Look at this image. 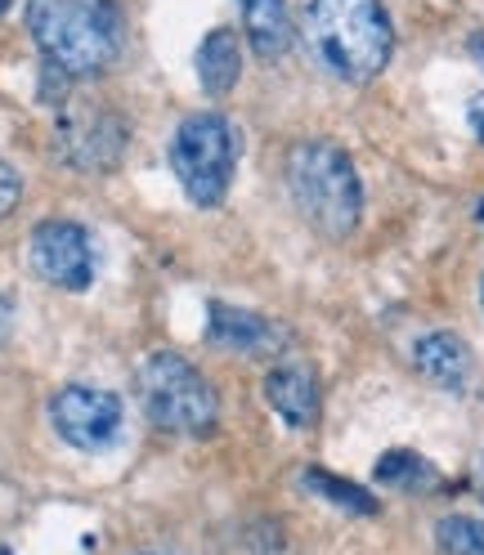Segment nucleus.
<instances>
[{"label":"nucleus","mask_w":484,"mask_h":555,"mask_svg":"<svg viewBox=\"0 0 484 555\" xmlns=\"http://www.w3.org/2000/svg\"><path fill=\"white\" fill-rule=\"evenodd\" d=\"M27 31L46 63L67 77L103 73L126 46L117 0H27Z\"/></svg>","instance_id":"f257e3e1"},{"label":"nucleus","mask_w":484,"mask_h":555,"mask_svg":"<svg viewBox=\"0 0 484 555\" xmlns=\"http://www.w3.org/2000/svg\"><path fill=\"white\" fill-rule=\"evenodd\" d=\"M305 41L336 81L364 86L391 63L395 27L382 0H309Z\"/></svg>","instance_id":"f03ea898"},{"label":"nucleus","mask_w":484,"mask_h":555,"mask_svg":"<svg viewBox=\"0 0 484 555\" xmlns=\"http://www.w3.org/2000/svg\"><path fill=\"white\" fill-rule=\"evenodd\" d=\"M288 189L301 206V216L323 237L355 233L364 216V184L355 162L328 139H305L288 153Z\"/></svg>","instance_id":"7ed1b4c3"},{"label":"nucleus","mask_w":484,"mask_h":555,"mask_svg":"<svg viewBox=\"0 0 484 555\" xmlns=\"http://www.w3.org/2000/svg\"><path fill=\"white\" fill-rule=\"evenodd\" d=\"M140 403L149 422L176 435H206L216 430L220 395L184 354H149L140 367Z\"/></svg>","instance_id":"20e7f679"},{"label":"nucleus","mask_w":484,"mask_h":555,"mask_svg":"<svg viewBox=\"0 0 484 555\" xmlns=\"http://www.w3.org/2000/svg\"><path fill=\"white\" fill-rule=\"evenodd\" d=\"M238 139L220 113L184 117L170 134V170L193 206H220L233 184Z\"/></svg>","instance_id":"39448f33"},{"label":"nucleus","mask_w":484,"mask_h":555,"mask_svg":"<svg viewBox=\"0 0 484 555\" xmlns=\"http://www.w3.org/2000/svg\"><path fill=\"white\" fill-rule=\"evenodd\" d=\"M54 153L73 170H113L126 153V121L103 103H77L59 113Z\"/></svg>","instance_id":"423d86ee"},{"label":"nucleus","mask_w":484,"mask_h":555,"mask_svg":"<svg viewBox=\"0 0 484 555\" xmlns=\"http://www.w3.org/2000/svg\"><path fill=\"white\" fill-rule=\"evenodd\" d=\"M122 399L94 386H67L50 403V422L63 443L81 448V453H103L122 435Z\"/></svg>","instance_id":"0eeeda50"},{"label":"nucleus","mask_w":484,"mask_h":555,"mask_svg":"<svg viewBox=\"0 0 484 555\" xmlns=\"http://www.w3.org/2000/svg\"><path fill=\"white\" fill-rule=\"evenodd\" d=\"M31 269L59 292H86L94 278V242L77 220H46L31 233Z\"/></svg>","instance_id":"6e6552de"},{"label":"nucleus","mask_w":484,"mask_h":555,"mask_svg":"<svg viewBox=\"0 0 484 555\" xmlns=\"http://www.w3.org/2000/svg\"><path fill=\"white\" fill-rule=\"evenodd\" d=\"M206 336H212V345H220V350L229 354H247V359H265V354H279L283 350V327L269 323L260 314H252V309H233L225 300H212V309H206Z\"/></svg>","instance_id":"1a4fd4ad"},{"label":"nucleus","mask_w":484,"mask_h":555,"mask_svg":"<svg viewBox=\"0 0 484 555\" xmlns=\"http://www.w3.org/2000/svg\"><path fill=\"white\" fill-rule=\"evenodd\" d=\"M265 399L292 430H309L319 422V380L305 363H279L265 376Z\"/></svg>","instance_id":"9d476101"},{"label":"nucleus","mask_w":484,"mask_h":555,"mask_svg":"<svg viewBox=\"0 0 484 555\" xmlns=\"http://www.w3.org/2000/svg\"><path fill=\"white\" fill-rule=\"evenodd\" d=\"M412 363L440 390H467L471 386V350L458 332H426L412 345Z\"/></svg>","instance_id":"9b49d317"},{"label":"nucleus","mask_w":484,"mask_h":555,"mask_svg":"<svg viewBox=\"0 0 484 555\" xmlns=\"http://www.w3.org/2000/svg\"><path fill=\"white\" fill-rule=\"evenodd\" d=\"M242 23H247V41L260 59H283L292 46V18L288 0H238Z\"/></svg>","instance_id":"f8f14e48"},{"label":"nucleus","mask_w":484,"mask_h":555,"mask_svg":"<svg viewBox=\"0 0 484 555\" xmlns=\"http://www.w3.org/2000/svg\"><path fill=\"white\" fill-rule=\"evenodd\" d=\"M238 73H242V46L229 27H216L212 37L198 46V81L206 94L225 99L238 86Z\"/></svg>","instance_id":"ddd939ff"},{"label":"nucleus","mask_w":484,"mask_h":555,"mask_svg":"<svg viewBox=\"0 0 484 555\" xmlns=\"http://www.w3.org/2000/svg\"><path fill=\"white\" fill-rule=\"evenodd\" d=\"M372 479L386 483V489H395V493H435L440 489V470L422 453H412V448H395V453H386L382 462H377Z\"/></svg>","instance_id":"4468645a"},{"label":"nucleus","mask_w":484,"mask_h":555,"mask_svg":"<svg viewBox=\"0 0 484 555\" xmlns=\"http://www.w3.org/2000/svg\"><path fill=\"white\" fill-rule=\"evenodd\" d=\"M305 489L309 493H319V498H328L332 506H341V511H351V515H377V498L364 489V483H351V479H341V475H332V470H305Z\"/></svg>","instance_id":"2eb2a0df"},{"label":"nucleus","mask_w":484,"mask_h":555,"mask_svg":"<svg viewBox=\"0 0 484 555\" xmlns=\"http://www.w3.org/2000/svg\"><path fill=\"white\" fill-rule=\"evenodd\" d=\"M435 542L444 555H484V519L471 515H444Z\"/></svg>","instance_id":"dca6fc26"},{"label":"nucleus","mask_w":484,"mask_h":555,"mask_svg":"<svg viewBox=\"0 0 484 555\" xmlns=\"http://www.w3.org/2000/svg\"><path fill=\"white\" fill-rule=\"evenodd\" d=\"M18 197H23V180H18V170H14L10 162H0V220H5V216L14 211Z\"/></svg>","instance_id":"f3484780"},{"label":"nucleus","mask_w":484,"mask_h":555,"mask_svg":"<svg viewBox=\"0 0 484 555\" xmlns=\"http://www.w3.org/2000/svg\"><path fill=\"white\" fill-rule=\"evenodd\" d=\"M471 54H475V63L484 67V31H475V37H471Z\"/></svg>","instance_id":"a211bd4d"},{"label":"nucleus","mask_w":484,"mask_h":555,"mask_svg":"<svg viewBox=\"0 0 484 555\" xmlns=\"http://www.w3.org/2000/svg\"><path fill=\"white\" fill-rule=\"evenodd\" d=\"M475 121H480V126H475V134H480V139H484V99H480V103H475Z\"/></svg>","instance_id":"6ab92c4d"},{"label":"nucleus","mask_w":484,"mask_h":555,"mask_svg":"<svg viewBox=\"0 0 484 555\" xmlns=\"http://www.w3.org/2000/svg\"><path fill=\"white\" fill-rule=\"evenodd\" d=\"M475 493L484 498V457H480V466H475Z\"/></svg>","instance_id":"aec40b11"},{"label":"nucleus","mask_w":484,"mask_h":555,"mask_svg":"<svg viewBox=\"0 0 484 555\" xmlns=\"http://www.w3.org/2000/svg\"><path fill=\"white\" fill-rule=\"evenodd\" d=\"M5 10H10V0H0V14H5Z\"/></svg>","instance_id":"412c9836"},{"label":"nucleus","mask_w":484,"mask_h":555,"mask_svg":"<svg viewBox=\"0 0 484 555\" xmlns=\"http://www.w3.org/2000/svg\"><path fill=\"white\" fill-rule=\"evenodd\" d=\"M475 216H480V224H484V202H480V211H475Z\"/></svg>","instance_id":"4be33fe9"},{"label":"nucleus","mask_w":484,"mask_h":555,"mask_svg":"<svg viewBox=\"0 0 484 555\" xmlns=\"http://www.w3.org/2000/svg\"><path fill=\"white\" fill-rule=\"evenodd\" d=\"M0 555H14V551H10V546H0Z\"/></svg>","instance_id":"5701e85b"},{"label":"nucleus","mask_w":484,"mask_h":555,"mask_svg":"<svg viewBox=\"0 0 484 555\" xmlns=\"http://www.w3.org/2000/svg\"><path fill=\"white\" fill-rule=\"evenodd\" d=\"M480 300H484V283H480Z\"/></svg>","instance_id":"b1692460"}]
</instances>
